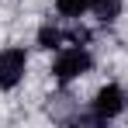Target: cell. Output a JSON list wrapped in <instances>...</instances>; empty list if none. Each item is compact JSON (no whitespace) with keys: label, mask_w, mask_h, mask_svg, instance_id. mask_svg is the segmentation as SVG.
Segmentation results:
<instances>
[{"label":"cell","mask_w":128,"mask_h":128,"mask_svg":"<svg viewBox=\"0 0 128 128\" xmlns=\"http://www.w3.org/2000/svg\"><path fill=\"white\" fill-rule=\"evenodd\" d=\"M24 69H28V52L10 45L0 52V90H14L24 80Z\"/></svg>","instance_id":"2"},{"label":"cell","mask_w":128,"mask_h":128,"mask_svg":"<svg viewBox=\"0 0 128 128\" xmlns=\"http://www.w3.org/2000/svg\"><path fill=\"white\" fill-rule=\"evenodd\" d=\"M90 66H94V56L86 52L83 45H69V48H59V56L52 62V73H56L59 83H73L83 73H90Z\"/></svg>","instance_id":"1"},{"label":"cell","mask_w":128,"mask_h":128,"mask_svg":"<svg viewBox=\"0 0 128 128\" xmlns=\"http://www.w3.org/2000/svg\"><path fill=\"white\" fill-rule=\"evenodd\" d=\"M125 111V90L118 83H107L97 90L94 97V121H107V118H118Z\"/></svg>","instance_id":"3"},{"label":"cell","mask_w":128,"mask_h":128,"mask_svg":"<svg viewBox=\"0 0 128 128\" xmlns=\"http://www.w3.org/2000/svg\"><path fill=\"white\" fill-rule=\"evenodd\" d=\"M62 42H66V35L59 28H52V24H45L42 31H38V45L42 48H62Z\"/></svg>","instance_id":"6"},{"label":"cell","mask_w":128,"mask_h":128,"mask_svg":"<svg viewBox=\"0 0 128 128\" xmlns=\"http://www.w3.org/2000/svg\"><path fill=\"white\" fill-rule=\"evenodd\" d=\"M90 10L97 14V21H118V14H121V0H90Z\"/></svg>","instance_id":"4"},{"label":"cell","mask_w":128,"mask_h":128,"mask_svg":"<svg viewBox=\"0 0 128 128\" xmlns=\"http://www.w3.org/2000/svg\"><path fill=\"white\" fill-rule=\"evenodd\" d=\"M56 10L62 18H80L90 10V0H56Z\"/></svg>","instance_id":"5"}]
</instances>
